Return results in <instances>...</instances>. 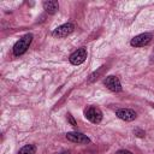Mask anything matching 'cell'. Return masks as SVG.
<instances>
[{
	"label": "cell",
	"mask_w": 154,
	"mask_h": 154,
	"mask_svg": "<svg viewBox=\"0 0 154 154\" xmlns=\"http://www.w3.org/2000/svg\"><path fill=\"white\" fill-rule=\"evenodd\" d=\"M43 10L46 12H48L49 14H54L58 10H59V4L55 0H48V1H43L42 2Z\"/></svg>",
	"instance_id": "cell-9"
},
{
	"label": "cell",
	"mask_w": 154,
	"mask_h": 154,
	"mask_svg": "<svg viewBox=\"0 0 154 154\" xmlns=\"http://www.w3.org/2000/svg\"><path fill=\"white\" fill-rule=\"evenodd\" d=\"M150 41H152V34H149V32H143V34H140V35L132 37L130 45H131L132 47H143V46L148 45Z\"/></svg>",
	"instance_id": "cell-3"
},
{
	"label": "cell",
	"mask_w": 154,
	"mask_h": 154,
	"mask_svg": "<svg viewBox=\"0 0 154 154\" xmlns=\"http://www.w3.org/2000/svg\"><path fill=\"white\" fill-rule=\"evenodd\" d=\"M84 116L89 122H91L94 124H99L102 120V112L99 107H95V106L87 107L84 111Z\"/></svg>",
	"instance_id": "cell-2"
},
{
	"label": "cell",
	"mask_w": 154,
	"mask_h": 154,
	"mask_svg": "<svg viewBox=\"0 0 154 154\" xmlns=\"http://www.w3.org/2000/svg\"><path fill=\"white\" fill-rule=\"evenodd\" d=\"M67 120H69V123H70V124H71L72 126H76V125H77V123H76V120L73 119V117H72V116H71L70 113L67 114Z\"/></svg>",
	"instance_id": "cell-11"
},
{
	"label": "cell",
	"mask_w": 154,
	"mask_h": 154,
	"mask_svg": "<svg viewBox=\"0 0 154 154\" xmlns=\"http://www.w3.org/2000/svg\"><path fill=\"white\" fill-rule=\"evenodd\" d=\"M116 114L119 119L125 120V122H131V120L136 119V112L132 109H129V108H120L116 112Z\"/></svg>",
	"instance_id": "cell-8"
},
{
	"label": "cell",
	"mask_w": 154,
	"mask_h": 154,
	"mask_svg": "<svg viewBox=\"0 0 154 154\" xmlns=\"http://www.w3.org/2000/svg\"><path fill=\"white\" fill-rule=\"evenodd\" d=\"M134 132H135V134H137V136H138V137H143V136H144V132H143V131H141V130H138V129H136Z\"/></svg>",
	"instance_id": "cell-12"
},
{
	"label": "cell",
	"mask_w": 154,
	"mask_h": 154,
	"mask_svg": "<svg viewBox=\"0 0 154 154\" xmlns=\"http://www.w3.org/2000/svg\"><path fill=\"white\" fill-rule=\"evenodd\" d=\"M35 153H36V147L34 144H26L18 152V154H35Z\"/></svg>",
	"instance_id": "cell-10"
},
{
	"label": "cell",
	"mask_w": 154,
	"mask_h": 154,
	"mask_svg": "<svg viewBox=\"0 0 154 154\" xmlns=\"http://www.w3.org/2000/svg\"><path fill=\"white\" fill-rule=\"evenodd\" d=\"M119 154H132V153L129 150H122V152H119Z\"/></svg>",
	"instance_id": "cell-13"
},
{
	"label": "cell",
	"mask_w": 154,
	"mask_h": 154,
	"mask_svg": "<svg viewBox=\"0 0 154 154\" xmlns=\"http://www.w3.org/2000/svg\"><path fill=\"white\" fill-rule=\"evenodd\" d=\"M60 154H70V152H63V153H60Z\"/></svg>",
	"instance_id": "cell-15"
},
{
	"label": "cell",
	"mask_w": 154,
	"mask_h": 154,
	"mask_svg": "<svg viewBox=\"0 0 154 154\" xmlns=\"http://www.w3.org/2000/svg\"><path fill=\"white\" fill-rule=\"evenodd\" d=\"M66 138L70 142L78 143V144H85V143H89L90 142L89 137L87 135L82 134V132H67L66 134Z\"/></svg>",
	"instance_id": "cell-6"
},
{
	"label": "cell",
	"mask_w": 154,
	"mask_h": 154,
	"mask_svg": "<svg viewBox=\"0 0 154 154\" xmlns=\"http://www.w3.org/2000/svg\"><path fill=\"white\" fill-rule=\"evenodd\" d=\"M103 83H105V85H106L109 90H112V91H114V93H118V91L122 90L120 81H119V78L116 77V76H108V77H106V79L103 81Z\"/></svg>",
	"instance_id": "cell-7"
},
{
	"label": "cell",
	"mask_w": 154,
	"mask_h": 154,
	"mask_svg": "<svg viewBox=\"0 0 154 154\" xmlns=\"http://www.w3.org/2000/svg\"><path fill=\"white\" fill-rule=\"evenodd\" d=\"M32 41V35L31 34H26L24 35L19 41L16 42V45L13 46V54L14 55H22L23 53L26 52V49L29 48L30 43Z\"/></svg>",
	"instance_id": "cell-1"
},
{
	"label": "cell",
	"mask_w": 154,
	"mask_h": 154,
	"mask_svg": "<svg viewBox=\"0 0 154 154\" xmlns=\"http://www.w3.org/2000/svg\"><path fill=\"white\" fill-rule=\"evenodd\" d=\"M150 63H152V64L154 63V51H153V53H152V55H150Z\"/></svg>",
	"instance_id": "cell-14"
},
{
	"label": "cell",
	"mask_w": 154,
	"mask_h": 154,
	"mask_svg": "<svg viewBox=\"0 0 154 154\" xmlns=\"http://www.w3.org/2000/svg\"><path fill=\"white\" fill-rule=\"evenodd\" d=\"M73 29H75V26H73L72 23H64V24L59 25L53 31V35L57 36V37H66L73 31Z\"/></svg>",
	"instance_id": "cell-5"
},
{
	"label": "cell",
	"mask_w": 154,
	"mask_h": 154,
	"mask_svg": "<svg viewBox=\"0 0 154 154\" xmlns=\"http://www.w3.org/2000/svg\"><path fill=\"white\" fill-rule=\"evenodd\" d=\"M70 63L72 65H79L82 63H84V60L87 59V49L84 47L78 48L77 51H75L71 55H70Z\"/></svg>",
	"instance_id": "cell-4"
}]
</instances>
